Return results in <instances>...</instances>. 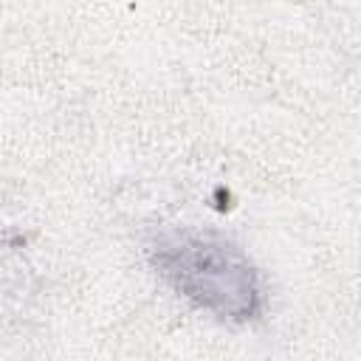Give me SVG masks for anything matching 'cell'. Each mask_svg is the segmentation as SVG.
Segmentation results:
<instances>
[{
  "instance_id": "1",
  "label": "cell",
  "mask_w": 361,
  "mask_h": 361,
  "mask_svg": "<svg viewBox=\"0 0 361 361\" xmlns=\"http://www.w3.org/2000/svg\"><path fill=\"white\" fill-rule=\"evenodd\" d=\"M158 274L189 302L223 322H248L259 313L262 290L257 271L223 237L175 231L155 243Z\"/></svg>"
}]
</instances>
